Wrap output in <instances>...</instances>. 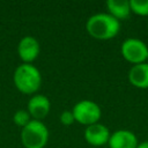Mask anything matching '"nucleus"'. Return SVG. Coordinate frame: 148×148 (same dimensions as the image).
Segmentation results:
<instances>
[{"label": "nucleus", "mask_w": 148, "mask_h": 148, "mask_svg": "<svg viewBox=\"0 0 148 148\" xmlns=\"http://www.w3.org/2000/svg\"><path fill=\"white\" fill-rule=\"evenodd\" d=\"M136 148H148V140L147 141H142V142H139Z\"/></svg>", "instance_id": "obj_15"}, {"label": "nucleus", "mask_w": 148, "mask_h": 148, "mask_svg": "<svg viewBox=\"0 0 148 148\" xmlns=\"http://www.w3.org/2000/svg\"><path fill=\"white\" fill-rule=\"evenodd\" d=\"M24 148H44L49 141V130L42 120L31 119L21 131Z\"/></svg>", "instance_id": "obj_3"}, {"label": "nucleus", "mask_w": 148, "mask_h": 148, "mask_svg": "<svg viewBox=\"0 0 148 148\" xmlns=\"http://www.w3.org/2000/svg\"><path fill=\"white\" fill-rule=\"evenodd\" d=\"M31 120V116L30 113L24 110V109H20L17 111H15L14 116H13V121L16 126H20V127H24L29 121Z\"/></svg>", "instance_id": "obj_13"}, {"label": "nucleus", "mask_w": 148, "mask_h": 148, "mask_svg": "<svg viewBox=\"0 0 148 148\" xmlns=\"http://www.w3.org/2000/svg\"><path fill=\"white\" fill-rule=\"evenodd\" d=\"M40 46L38 40L32 36H24L17 44V54L23 64H31L39 56Z\"/></svg>", "instance_id": "obj_6"}, {"label": "nucleus", "mask_w": 148, "mask_h": 148, "mask_svg": "<svg viewBox=\"0 0 148 148\" xmlns=\"http://www.w3.org/2000/svg\"><path fill=\"white\" fill-rule=\"evenodd\" d=\"M131 13L147 17L148 16V0H130Z\"/></svg>", "instance_id": "obj_12"}, {"label": "nucleus", "mask_w": 148, "mask_h": 148, "mask_svg": "<svg viewBox=\"0 0 148 148\" xmlns=\"http://www.w3.org/2000/svg\"><path fill=\"white\" fill-rule=\"evenodd\" d=\"M128 82L138 89H148V62L133 65L127 74Z\"/></svg>", "instance_id": "obj_10"}, {"label": "nucleus", "mask_w": 148, "mask_h": 148, "mask_svg": "<svg viewBox=\"0 0 148 148\" xmlns=\"http://www.w3.org/2000/svg\"><path fill=\"white\" fill-rule=\"evenodd\" d=\"M105 6L108 9V14H110L119 22L123 20H127L131 15V7L128 0H108Z\"/></svg>", "instance_id": "obj_11"}, {"label": "nucleus", "mask_w": 148, "mask_h": 148, "mask_svg": "<svg viewBox=\"0 0 148 148\" xmlns=\"http://www.w3.org/2000/svg\"><path fill=\"white\" fill-rule=\"evenodd\" d=\"M13 81L20 92L32 95L42 86V74L32 64H21L14 71Z\"/></svg>", "instance_id": "obj_2"}, {"label": "nucleus", "mask_w": 148, "mask_h": 148, "mask_svg": "<svg viewBox=\"0 0 148 148\" xmlns=\"http://www.w3.org/2000/svg\"><path fill=\"white\" fill-rule=\"evenodd\" d=\"M138 143V138L132 131L120 128L111 133L108 146L109 148H136Z\"/></svg>", "instance_id": "obj_8"}, {"label": "nucleus", "mask_w": 148, "mask_h": 148, "mask_svg": "<svg viewBox=\"0 0 148 148\" xmlns=\"http://www.w3.org/2000/svg\"><path fill=\"white\" fill-rule=\"evenodd\" d=\"M120 53L127 62L132 64V66L142 64V62H147L148 45L139 38L130 37V38H126L121 43Z\"/></svg>", "instance_id": "obj_4"}, {"label": "nucleus", "mask_w": 148, "mask_h": 148, "mask_svg": "<svg viewBox=\"0 0 148 148\" xmlns=\"http://www.w3.org/2000/svg\"><path fill=\"white\" fill-rule=\"evenodd\" d=\"M51 109V103L50 99L40 94H36L34 95L27 105V111L30 113V116L32 117V119L36 120H42L44 119Z\"/></svg>", "instance_id": "obj_9"}, {"label": "nucleus", "mask_w": 148, "mask_h": 148, "mask_svg": "<svg viewBox=\"0 0 148 148\" xmlns=\"http://www.w3.org/2000/svg\"><path fill=\"white\" fill-rule=\"evenodd\" d=\"M75 121L81 125L90 126L99 123L102 117V110L99 105L91 99H81L72 109Z\"/></svg>", "instance_id": "obj_5"}, {"label": "nucleus", "mask_w": 148, "mask_h": 148, "mask_svg": "<svg viewBox=\"0 0 148 148\" xmlns=\"http://www.w3.org/2000/svg\"><path fill=\"white\" fill-rule=\"evenodd\" d=\"M59 120H60V123H61L62 125H65V126H69V125H72V124L75 121V119H74V114H73L72 110H65V111H62V112L60 113Z\"/></svg>", "instance_id": "obj_14"}, {"label": "nucleus", "mask_w": 148, "mask_h": 148, "mask_svg": "<svg viewBox=\"0 0 148 148\" xmlns=\"http://www.w3.org/2000/svg\"><path fill=\"white\" fill-rule=\"evenodd\" d=\"M86 30L95 39L109 40L119 34L120 22L108 13H97L87 20Z\"/></svg>", "instance_id": "obj_1"}, {"label": "nucleus", "mask_w": 148, "mask_h": 148, "mask_svg": "<svg viewBox=\"0 0 148 148\" xmlns=\"http://www.w3.org/2000/svg\"><path fill=\"white\" fill-rule=\"evenodd\" d=\"M110 135H111V133H110L109 128L101 123H96L90 126H87L84 130L86 141L95 148L108 145Z\"/></svg>", "instance_id": "obj_7"}, {"label": "nucleus", "mask_w": 148, "mask_h": 148, "mask_svg": "<svg viewBox=\"0 0 148 148\" xmlns=\"http://www.w3.org/2000/svg\"><path fill=\"white\" fill-rule=\"evenodd\" d=\"M147 30H148V22H147Z\"/></svg>", "instance_id": "obj_16"}]
</instances>
